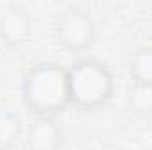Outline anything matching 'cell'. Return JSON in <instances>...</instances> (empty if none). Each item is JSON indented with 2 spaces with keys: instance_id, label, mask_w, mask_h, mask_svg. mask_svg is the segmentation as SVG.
Wrapping results in <instances>:
<instances>
[{
  "instance_id": "7a4b0ae2",
  "label": "cell",
  "mask_w": 152,
  "mask_h": 150,
  "mask_svg": "<svg viewBox=\"0 0 152 150\" xmlns=\"http://www.w3.org/2000/svg\"><path fill=\"white\" fill-rule=\"evenodd\" d=\"M71 104L81 111H99L110 104L115 79L110 67L97 58H80L67 69Z\"/></svg>"
},
{
  "instance_id": "6da1fadb",
  "label": "cell",
  "mask_w": 152,
  "mask_h": 150,
  "mask_svg": "<svg viewBox=\"0 0 152 150\" xmlns=\"http://www.w3.org/2000/svg\"><path fill=\"white\" fill-rule=\"evenodd\" d=\"M21 101L34 117H55L62 113L71 104L67 69L51 60L34 64L23 76Z\"/></svg>"
},
{
  "instance_id": "5b68a950",
  "label": "cell",
  "mask_w": 152,
  "mask_h": 150,
  "mask_svg": "<svg viewBox=\"0 0 152 150\" xmlns=\"http://www.w3.org/2000/svg\"><path fill=\"white\" fill-rule=\"evenodd\" d=\"M25 147L32 150H57L64 143V131L55 120V117L39 115L27 125L25 133Z\"/></svg>"
},
{
  "instance_id": "8992f818",
  "label": "cell",
  "mask_w": 152,
  "mask_h": 150,
  "mask_svg": "<svg viewBox=\"0 0 152 150\" xmlns=\"http://www.w3.org/2000/svg\"><path fill=\"white\" fill-rule=\"evenodd\" d=\"M126 104L127 110L140 117V118H151L152 117V85L151 83H140L131 81L126 94Z\"/></svg>"
},
{
  "instance_id": "277c9868",
  "label": "cell",
  "mask_w": 152,
  "mask_h": 150,
  "mask_svg": "<svg viewBox=\"0 0 152 150\" xmlns=\"http://www.w3.org/2000/svg\"><path fill=\"white\" fill-rule=\"evenodd\" d=\"M34 18L21 5H9L0 14V42L5 48H20L32 39Z\"/></svg>"
},
{
  "instance_id": "3957f363",
  "label": "cell",
  "mask_w": 152,
  "mask_h": 150,
  "mask_svg": "<svg viewBox=\"0 0 152 150\" xmlns=\"http://www.w3.org/2000/svg\"><path fill=\"white\" fill-rule=\"evenodd\" d=\"M55 41L71 55H83L97 41V25L90 12L80 7H67L55 20Z\"/></svg>"
},
{
  "instance_id": "52a82bcc",
  "label": "cell",
  "mask_w": 152,
  "mask_h": 150,
  "mask_svg": "<svg viewBox=\"0 0 152 150\" xmlns=\"http://www.w3.org/2000/svg\"><path fill=\"white\" fill-rule=\"evenodd\" d=\"M127 73L131 81L152 85V44L136 48L127 60Z\"/></svg>"
},
{
  "instance_id": "ba28073f",
  "label": "cell",
  "mask_w": 152,
  "mask_h": 150,
  "mask_svg": "<svg viewBox=\"0 0 152 150\" xmlns=\"http://www.w3.org/2000/svg\"><path fill=\"white\" fill-rule=\"evenodd\" d=\"M23 122L18 113L0 108V150L12 149L23 136Z\"/></svg>"
}]
</instances>
